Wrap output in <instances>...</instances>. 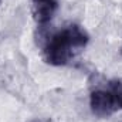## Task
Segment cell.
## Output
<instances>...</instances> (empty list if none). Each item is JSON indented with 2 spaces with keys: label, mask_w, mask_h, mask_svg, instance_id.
I'll list each match as a JSON object with an SVG mask.
<instances>
[{
  "label": "cell",
  "mask_w": 122,
  "mask_h": 122,
  "mask_svg": "<svg viewBox=\"0 0 122 122\" xmlns=\"http://www.w3.org/2000/svg\"><path fill=\"white\" fill-rule=\"evenodd\" d=\"M88 41L90 36L81 26L70 24L46 40L44 58L51 65H65L74 56V51L84 48Z\"/></svg>",
  "instance_id": "1"
},
{
  "label": "cell",
  "mask_w": 122,
  "mask_h": 122,
  "mask_svg": "<svg viewBox=\"0 0 122 122\" xmlns=\"http://www.w3.org/2000/svg\"><path fill=\"white\" fill-rule=\"evenodd\" d=\"M108 87L111 92L112 98H114V102L117 105V109H122V80L121 78H114L108 82Z\"/></svg>",
  "instance_id": "4"
},
{
  "label": "cell",
  "mask_w": 122,
  "mask_h": 122,
  "mask_svg": "<svg viewBox=\"0 0 122 122\" xmlns=\"http://www.w3.org/2000/svg\"><path fill=\"white\" fill-rule=\"evenodd\" d=\"M58 4H57V0H38L36 3H33V14H34V20L38 23V24H46L48 23L56 10H57Z\"/></svg>",
  "instance_id": "3"
},
{
  "label": "cell",
  "mask_w": 122,
  "mask_h": 122,
  "mask_svg": "<svg viewBox=\"0 0 122 122\" xmlns=\"http://www.w3.org/2000/svg\"><path fill=\"white\" fill-rule=\"evenodd\" d=\"M36 1H38V0H33V3H36Z\"/></svg>",
  "instance_id": "5"
},
{
  "label": "cell",
  "mask_w": 122,
  "mask_h": 122,
  "mask_svg": "<svg viewBox=\"0 0 122 122\" xmlns=\"http://www.w3.org/2000/svg\"><path fill=\"white\" fill-rule=\"evenodd\" d=\"M90 107L92 114L98 118H108L117 111V105L109 91L95 90L90 97Z\"/></svg>",
  "instance_id": "2"
}]
</instances>
